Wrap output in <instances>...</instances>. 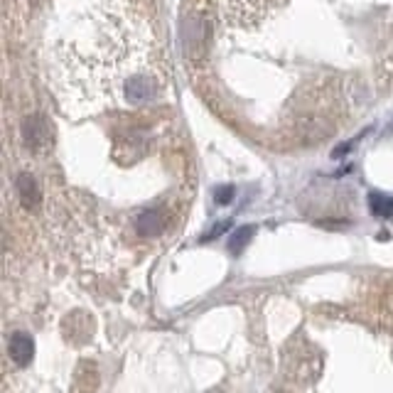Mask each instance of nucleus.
<instances>
[{"instance_id": "obj_1", "label": "nucleus", "mask_w": 393, "mask_h": 393, "mask_svg": "<svg viewBox=\"0 0 393 393\" xmlns=\"http://www.w3.org/2000/svg\"><path fill=\"white\" fill-rule=\"evenodd\" d=\"M52 69L59 101L74 116L155 106L170 86L153 25L126 3L86 10L54 47Z\"/></svg>"}, {"instance_id": "obj_2", "label": "nucleus", "mask_w": 393, "mask_h": 393, "mask_svg": "<svg viewBox=\"0 0 393 393\" xmlns=\"http://www.w3.org/2000/svg\"><path fill=\"white\" fill-rule=\"evenodd\" d=\"M287 0H217L219 15L228 27H253Z\"/></svg>"}, {"instance_id": "obj_3", "label": "nucleus", "mask_w": 393, "mask_h": 393, "mask_svg": "<svg viewBox=\"0 0 393 393\" xmlns=\"http://www.w3.org/2000/svg\"><path fill=\"white\" fill-rule=\"evenodd\" d=\"M8 354L17 367H27L35 356V340L27 332H15L8 342Z\"/></svg>"}, {"instance_id": "obj_4", "label": "nucleus", "mask_w": 393, "mask_h": 393, "mask_svg": "<svg viewBox=\"0 0 393 393\" xmlns=\"http://www.w3.org/2000/svg\"><path fill=\"white\" fill-rule=\"evenodd\" d=\"M22 140L27 143V148L40 150L49 140L47 123H44L42 118H30V121H25V126H22Z\"/></svg>"}, {"instance_id": "obj_5", "label": "nucleus", "mask_w": 393, "mask_h": 393, "mask_svg": "<svg viewBox=\"0 0 393 393\" xmlns=\"http://www.w3.org/2000/svg\"><path fill=\"white\" fill-rule=\"evenodd\" d=\"M17 196H20L22 207L30 209V212H35V209L40 207V199H42V196H40V187L30 172H22V175L17 177Z\"/></svg>"}, {"instance_id": "obj_6", "label": "nucleus", "mask_w": 393, "mask_h": 393, "mask_svg": "<svg viewBox=\"0 0 393 393\" xmlns=\"http://www.w3.org/2000/svg\"><path fill=\"white\" fill-rule=\"evenodd\" d=\"M135 228L140 236H155L162 231V217L158 214V209H145L138 219H135Z\"/></svg>"}, {"instance_id": "obj_7", "label": "nucleus", "mask_w": 393, "mask_h": 393, "mask_svg": "<svg viewBox=\"0 0 393 393\" xmlns=\"http://www.w3.org/2000/svg\"><path fill=\"white\" fill-rule=\"evenodd\" d=\"M369 209H371L374 217L393 219V196L381 194V192H371L369 194Z\"/></svg>"}, {"instance_id": "obj_8", "label": "nucleus", "mask_w": 393, "mask_h": 393, "mask_svg": "<svg viewBox=\"0 0 393 393\" xmlns=\"http://www.w3.org/2000/svg\"><path fill=\"white\" fill-rule=\"evenodd\" d=\"M253 234H256V228H253V226H241V228H236V234L231 236V241H228V251H231L234 256H239L241 251H244L246 246L251 244Z\"/></svg>"}, {"instance_id": "obj_9", "label": "nucleus", "mask_w": 393, "mask_h": 393, "mask_svg": "<svg viewBox=\"0 0 393 393\" xmlns=\"http://www.w3.org/2000/svg\"><path fill=\"white\" fill-rule=\"evenodd\" d=\"M231 196H234V187H219V190L214 192V199H217L219 204H228Z\"/></svg>"}, {"instance_id": "obj_10", "label": "nucleus", "mask_w": 393, "mask_h": 393, "mask_svg": "<svg viewBox=\"0 0 393 393\" xmlns=\"http://www.w3.org/2000/svg\"><path fill=\"white\" fill-rule=\"evenodd\" d=\"M226 226H228V221H221V224H219V226H214V231H212V234H209V236H204V241L214 239V236H221V234H224V228H226Z\"/></svg>"}]
</instances>
